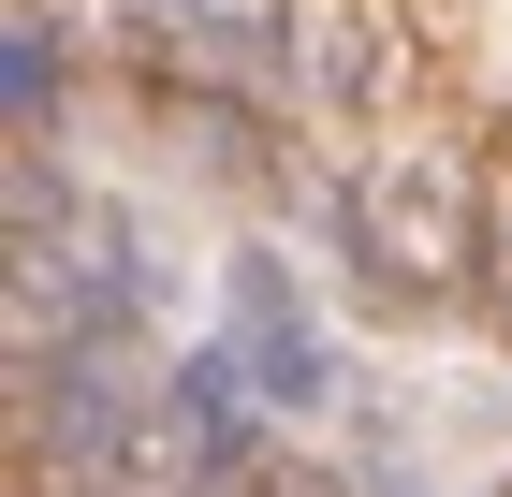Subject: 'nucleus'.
Listing matches in <instances>:
<instances>
[{
	"label": "nucleus",
	"mask_w": 512,
	"mask_h": 497,
	"mask_svg": "<svg viewBox=\"0 0 512 497\" xmlns=\"http://www.w3.org/2000/svg\"><path fill=\"white\" fill-rule=\"evenodd\" d=\"M483 307L512 322V147H498V191H483Z\"/></svg>",
	"instance_id": "7ed1b4c3"
},
{
	"label": "nucleus",
	"mask_w": 512,
	"mask_h": 497,
	"mask_svg": "<svg viewBox=\"0 0 512 497\" xmlns=\"http://www.w3.org/2000/svg\"><path fill=\"white\" fill-rule=\"evenodd\" d=\"M498 147L454 88L425 117H395V132H352L337 147V220H352V264L381 293L439 307V293H483V191H498Z\"/></svg>",
	"instance_id": "f257e3e1"
},
{
	"label": "nucleus",
	"mask_w": 512,
	"mask_h": 497,
	"mask_svg": "<svg viewBox=\"0 0 512 497\" xmlns=\"http://www.w3.org/2000/svg\"><path fill=\"white\" fill-rule=\"evenodd\" d=\"M278 103L322 117L337 147H352V132H395V117L439 103V30L410 0H293V30H278Z\"/></svg>",
	"instance_id": "f03ea898"
}]
</instances>
